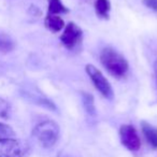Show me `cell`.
<instances>
[{
	"instance_id": "cell-3",
	"label": "cell",
	"mask_w": 157,
	"mask_h": 157,
	"mask_svg": "<svg viewBox=\"0 0 157 157\" xmlns=\"http://www.w3.org/2000/svg\"><path fill=\"white\" fill-rule=\"evenodd\" d=\"M29 151L27 142L15 138L0 139V157H25Z\"/></svg>"
},
{
	"instance_id": "cell-5",
	"label": "cell",
	"mask_w": 157,
	"mask_h": 157,
	"mask_svg": "<svg viewBox=\"0 0 157 157\" xmlns=\"http://www.w3.org/2000/svg\"><path fill=\"white\" fill-rule=\"evenodd\" d=\"M83 31L75 23H68L60 36V41L66 48L72 51L82 42Z\"/></svg>"
},
{
	"instance_id": "cell-8",
	"label": "cell",
	"mask_w": 157,
	"mask_h": 157,
	"mask_svg": "<svg viewBox=\"0 0 157 157\" xmlns=\"http://www.w3.org/2000/svg\"><path fill=\"white\" fill-rule=\"evenodd\" d=\"M141 128L147 143L153 148H157V128L146 122L141 123Z\"/></svg>"
},
{
	"instance_id": "cell-11",
	"label": "cell",
	"mask_w": 157,
	"mask_h": 157,
	"mask_svg": "<svg viewBox=\"0 0 157 157\" xmlns=\"http://www.w3.org/2000/svg\"><path fill=\"white\" fill-rule=\"evenodd\" d=\"M48 13L50 14H58L68 13L69 9L61 2V0H48Z\"/></svg>"
},
{
	"instance_id": "cell-14",
	"label": "cell",
	"mask_w": 157,
	"mask_h": 157,
	"mask_svg": "<svg viewBox=\"0 0 157 157\" xmlns=\"http://www.w3.org/2000/svg\"><path fill=\"white\" fill-rule=\"evenodd\" d=\"M10 112H11V105H10V103L0 97V117L8 118L10 116Z\"/></svg>"
},
{
	"instance_id": "cell-10",
	"label": "cell",
	"mask_w": 157,
	"mask_h": 157,
	"mask_svg": "<svg viewBox=\"0 0 157 157\" xmlns=\"http://www.w3.org/2000/svg\"><path fill=\"white\" fill-rule=\"evenodd\" d=\"M15 43L13 39L7 33H0V52L1 53H10L14 50Z\"/></svg>"
},
{
	"instance_id": "cell-9",
	"label": "cell",
	"mask_w": 157,
	"mask_h": 157,
	"mask_svg": "<svg viewBox=\"0 0 157 157\" xmlns=\"http://www.w3.org/2000/svg\"><path fill=\"white\" fill-rule=\"evenodd\" d=\"M110 10H111V2L110 0H96L95 1V11L100 18L108 20L109 18Z\"/></svg>"
},
{
	"instance_id": "cell-16",
	"label": "cell",
	"mask_w": 157,
	"mask_h": 157,
	"mask_svg": "<svg viewBox=\"0 0 157 157\" xmlns=\"http://www.w3.org/2000/svg\"><path fill=\"white\" fill-rule=\"evenodd\" d=\"M154 73H155V78H156V84H157V59L154 63Z\"/></svg>"
},
{
	"instance_id": "cell-15",
	"label": "cell",
	"mask_w": 157,
	"mask_h": 157,
	"mask_svg": "<svg viewBox=\"0 0 157 157\" xmlns=\"http://www.w3.org/2000/svg\"><path fill=\"white\" fill-rule=\"evenodd\" d=\"M142 2L146 8L157 12V0H143Z\"/></svg>"
},
{
	"instance_id": "cell-4",
	"label": "cell",
	"mask_w": 157,
	"mask_h": 157,
	"mask_svg": "<svg viewBox=\"0 0 157 157\" xmlns=\"http://www.w3.org/2000/svg\"><path fill=\"white\" fill-rule=\"evenodd\" d=\"M86 73L88 74V76L92 80L93 84L96 87V90L102 95L105 98L107 99H112L114 96L113 90H112V86L110 85L109 81H108L105 76L102 74V72L98 69L97 67H95L92 63H88L85 66Z\"/></svg>"
},
{
	"instance_id": "cell-6",
	"label": "cell",
	"mask_w": 157,
	"mask_h": 157,
	"mask_svg": "<svg viewBox=\"0 0 157 157\" xmlns=\"http://www.w3.org/2000/svg\"><path fill=\"white\" fill-rule=\"evenodd\" d=\"M120 138L122 144L131 152H136L141 146V140L137 130L131 125H123L120 128Z\"/></svg>"
},
{
	"instance_id": "cell-2",
	"label": "cell",
	"mask_w": 157,
	"mask_h": 157,
	"mask_svg": "<svg viewBox=\"0 0 157 157\" xmlns=\"http://www.w3.org/2000/svg\"><path fill=\"white\" fill-rule=\"evenodd\" d=\"M33 136L44 148H51L59 139V126L54 121H43L33 128Z\"/></svg>"
},
{
	"instance_id": "cell-1",
	"label": "cell",
	"mask_w": 157,
	"mask_h": 157,
	"mask_svg": "<svg viewBox=\"0 0 157 157\" xmlns=\"http://www.w3.org/2000/svg\"><path fill=\"white\" fill-rule=\"evenodd\" d=\"M100 61L109 73L115 78H123L128 72V61L122 54L112 48H105L101 51Z\"/></svg>"
},
{
	"instance_id": "cell-12",
	"label": "cell",
	"mask_w": 157,
	"mask_h": 157,
	"mask_svg": "<svg viewBox=\"0 0 157 157\" xmlns=\"http://www.w3.org/2000/svg\"><path fill=\"white\" fill-rule=\"evenodd\" d=\"M82 101H83V107L85 109L86 113L90 116L96 115V108H95L94 97L87 93H82Z\"/></svg>"
},
{
	"instance_id": "cell-13",
	"label": "cell",
	"mask_w": 157,
	"mask_h": 157,
	"mask_svg": "<svg viewBox=\"0 0 157 157\" xmlns=\"http://www.w3.org/2000/svg\"><path fill=\"white\" fill-rule=\"evenodd\" d=\"M15 136V131L13 130L11 126L8 124L0 123V139H5V138H13Z\"/></svg>"
},
{
	"instance_id": "cell-7",
	"label": "cell",
	"mask_w": 157,
	"mask_h": 157,
	"mask_svg": "<svg viewBox=\"0 0 157 157\" xmlns=\"http://www.w3.org/2000/svg\"><path fill=\"white\" fill-rule=\"evenodd\" d=\"M44 25L45 27L52 33H58L65 28V22L60 16L56 14H50L48 13L45 20H44Z\"/></svg>"
}]
</instances>
